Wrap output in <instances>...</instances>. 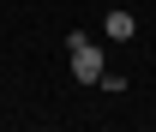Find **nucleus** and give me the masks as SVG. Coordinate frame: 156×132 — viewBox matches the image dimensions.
Instances as JSON below:
<instances>
[{"instance_id": "nucleus-1", "label": "nucleus", "mask_w": 156, "mask_h": 132, "mask_svg": "<svg viewBox=\"0 0 156 132\" xmlns=\"http://www.w3.org/2000/svg\"><path fill=\"white\" fill-rule=\"evenodd\" d=\"M66 48H72V78H78V84H96V78H102V48L90 36H78V30L66 36Z\"/></svg>"}, {"instance_id": "nucleus-2", "label": "nucleus", "mask_w": 156, "mask_h": 132, "mask_svg": "<svg viewBox=\"0 0 156 132\" xmlns=\"http://www.w3.org/2000/svg\"><path fill=\"white\" fill-rule=\"evenodd\" d=\"M102 30H108V36H114V42H132V30H138V18H132V12H126V6H120V12H108V18H102Z\"/></svg>"}]
</instances>
